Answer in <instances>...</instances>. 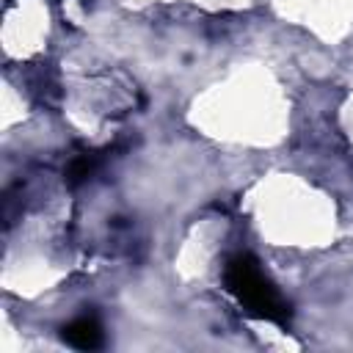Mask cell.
I'll use <instances>...</instances> for the list:
<instances>
[{
	"label": "cell",
	"mask_w": 353,
	"mask_h": 353,
	"mask_svg": "<svg viewBox=\"0 0 353 353\" xmlns=\"http://www.w3.org/2000/svg\"><path fill=\"white\" fill-rule=\"evenodd\" d=\"M226 281H229V290L256 314L268 317V320H284L287 314V306L281 303V298L276 295V290L265 281V276L259 273V268L248 259H234L229 265V273H226Z\"/></svg>",
	"instance_id": "cell-1"
},
{
	"label": "cell",
	"mask_w": 353,
	"mask_h": 353,
	"mask_svg": "<svg viewBox=\"0 0 353 353\" xmlns=\"http://www.w3.org/2000/svg\"><path fill=\"white\" fill-rule=\"evenodd\" d=\"M63 339L72 345V347H99L102 345V328L94 317H77L74 323H69L63 328Z\"/></svg>",
	"instance_id": "cell-2"
}]
</instances>
